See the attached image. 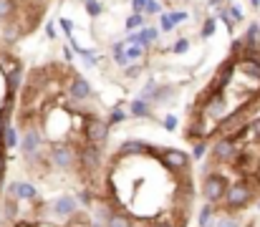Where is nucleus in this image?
<instances>
[{
    "mask_svg": "<svg viewBox=\"0 0 260 227\" xmlns=\"http://www.w3.org/2000/svg\"><path fill=\"white\" fill-rule=\"evenodd\" d=\"M46 161H48L53 169L69 172V169H74V164H79V149H76L71 142H51Z\"/></svg>",
    "mask_w": 260,
    "mask_h": 227,
    "instance_id": "f257e3e1",
    "label": "nucleus"
},
{
    "mask_svg": "<svg viewBox=\"0 0 260 227\" xmlns=\"http://www.w3.org/2000/svg\"><path fill=\"white\" fill-rule=\"evenodd\" d=\"M253 200H255V192H253V187H250L248 182L228 184V192H225V197H222V202H225V210H228V212H238V210L248 207Z\"/></svg>",
    "mask_w": 260,
    "mask_h": 227,
    "instance_id": "f03ea898",
    "label": "nucleus"
},
{
    "mask_svg": "<svg viewBox=\"0 0 260 227\" xmlns=\"http://www.w3.org/2000/svg\"><path fill=\"white\" fill-rule=\"evenodd\" d=\"M225 192H228V177L225 174L212 172V174L205 177V182H202V197H205V202L217 205V202H222Z\"/></svg>",
    "mask_w": 260,
    "mask_h": 227,
    "instance_id": "7ed1b4c3",
    "label": "nucleus"
},
{
    "mask_svg": "<svg viewBox=\"0 0 260 227\" xmlns=\"http://www.w3.org/2000/svg\"><path fill=\"white\" fill-rule=\"evenodd\" d=\"M84 137H86V144L104 147L109 139V124L99 116H86L84 119Z\"/></svg>",
    "mask_w": 260,
    "mask_h": 227,
    "instance_id": "20e7f679",
    "label": "nucleus"
},
{
    "mask_svg": "<svg viewBox=\"0 0 260 227\" xmlns=\"http://www.w3.org/2000/svg\"><path fill=\"white\" fill-rule=\"evenodd\" d=\"M238 154H240V144H238V139L235 137H220L215 144H212V159H217V161H235L238 159Z\"/></svg>",
    "mask_w": 260,
    "mask_h": 227,
    "instance_id": "39448f33",
    "label": "nucleus"
},
{
    "mask_svg": "<svg viewBox=\"0 0 260 227\" xmlns=\"http://www.w3.org/2000/svg\"><path fill=\"white\" fill-rule=\"evenodd\" d=\"M170 172H184L187 167H189V154H184V151L179 149H159L157 147V154H154Z\"/></svg>",
    "mask_w": 260,
    "mask_h": 227,
    "instance_id": "423d86ee",
    "label": "nucleus"
},
{
    "mask_svg": "<svg viewBox=\"0 0 260 227\" xmlns=\"http://www.w3.org/2000/svg\"><path fill=\"white\" fill-rule=\"evenodd\" d=\"M101 147H93V144H86L84 149H79V167L84 174H93L99 167H101Z\"/></svg>",
    "mask_w": 260,
    "mask_h": 227,
    "instance_id": "0eeeda50",
    "label": "nucleus"
},
{
    "mask_svg": "<svg viewBox=\"0 0 260 227\" xmlns=\"http://www.w3.org/2000/svg\"><path fill=\"white\" fill-rule=\"evenodd\" d=\"M147 154H157V147H152L147 142H139V139H126L116 151V156H121V159H126V156H147Z\"/></svg>",
    "mask_w": 260,
    "mask_h": 227,
    "instance_id": "6e6552de",
    "label": "nucleus"
},
{
    "mask_svg": "<svg viewBox=\"0 0 260 227\" xmlns=\"http://www.w3.org/2000/svg\"><path fill=\"white\" fill-rule=\"evenodd\" d=\"M225 109H228V101H225L222 91H217L215 96H210V99H207L202 116H205V119H217V121H220V119L225 116Z\"/></svg>",
    "mask_w": 260,
    "mask_h": 227,
    "instance_id": "1a4fd4ad",
    "label": "nucleus"
},
{
    "mask_svg": "<svg viewBox=\"0 0 260 227\" xmlns=\"http://www.w3.org/2000/svg\"><path fill=\"white\" fill-rule=\"evenodd\" d=\"M18 147L23 149L25 156L38 154L41 147H43V137H41V132H38V129H25V134H23V139L18 142Z\"/></svg>",
    "mask_w": 260,
    "mask_h": 227,
    "instance_id": "9d476101",
    "label": "nucleus"
},
{
    "mask_svg": "<svg viewBox=\"0 0 260 227\" xmlns=\"http://www.w3.org/2000/svg\"><path fill=\"white\" fill-rule=\"evenodd\" d=\"M51 210H53L56 217H74L76 210H79V200L71 197V194H63V197H58V200L51 205Z\"/></svg>",
    "mask_w": 260,
    "mask_h": 227,
    "instance_id": "9b49d317",
    "label": "nucleus"
},
{
    "mask_svg": "<svg viewBox=\"0 0 260 227\" xmlns=\"http://www.w3.org/2000/svg\"><path fill=\"white\" fill-rule=\"evenodd\" d=\"M69 96L74 101H86V99H91V83H88L84 76H74L71 83H69Z\"/></svg>",
    "mask_w": 260,
    "mask_h": 227,
    "instance_id": "f8f14e48",
    "label": "nucleus"
},
{
    "mask_svg": "<svg viewBox=\"0 0 260 227\" xmlns=\"http://www.w3.org/2000/svg\"><path fill=\"white\" fill-rule=\"evenodd\" d=\"M8 192H10V197H15V200H36V197H38V189H36L33 184H28V182H13V184L8 187Z\"/></svg>",
    "mask_w": 260,
    "mask_h": 227,
    "instance_id": "ddd939ff",
    "label": "nucleus"
},
{
    "mask_svg": "<svg viewBox=\"0 0 260 227\" xmlns=\"http://www.w3.org/2000/svg\"><path fill=\"white\" fill-rule=\"evenodd\" d=\"M174 96H177V88L174 86H157V91H154V96L149 99V104H154V106H167V104H172Z\"/></svg>",
    "mask_w": 260,
    "mask_h": 227,
    "instance_id": "4468645a",
    "label": "nucleus"
},
{
    "mask_svg": "<svg viewBox=\"0 0 260 227\" xmlns=\"http://www.w3.org/2000/svg\"><path fill=\"white\" fill-rule=\"evenodd\" d=\"M104 227H134V220H132L126 212H116V210H111L109 217L104 220Z\"/></svg>",
    "mask_w": 260,
    "mask_h": 227,
    "instance_id": "2eb2a0df",
    "label": "nucleus"
},
{
    "mask_svg": "<svg viewBox=\"0 0 260 227\" xmlns=\"http://www.w3.org/2000/svg\"><path fill=\"white\" fill-rule=\"evenodd\" d=\"M129 114L137 116V119H147V116L152 114V106H149V101H144V99H134V101L129 104Z\"/></svg>",
    "mask_w": 260,
    "mask_h": 227,
    "instance_id": "dca6fc26",
    "label": "nucleus"
},
{
    "mask_svg": "<svg viewBox=\"0 0 260 227\" xmlns=\"http://www.w3.org/2000/svg\"><path fill=\"white\" fill-rule=\"evenodd\" d=\"M142 56H144V48H142L139 43H126V41H124V58H126L129 63L139 61Z\"/></svg>",
    "mask_w": 260,
    "mask_h": 227,
    "instance_id": "f3484780",
    "label": "nucleus"
},
{
    "mask_svg": "<svg viewBox=\"0 0 260 227\" xmlns=\"http://www.w3.org/2000/svg\"><path fill=\"white\" fill-rule=\"evenodd\" d=\"M233 69H235V61H228V63H222V66H220V74H217V86H220V88L230 83V78H233Z\"/></svg>",
    "mask_w": 260,
    "mask_h": 227,
    "instance_id": "a211bd4d",
    "label": "nucleus"
},
{
    "mask_svg": "<svg viewBox=\"0 0 260 227\" xmlns=\"http://www.w3.org/2000/svg\"><path fill=\"white\" fill-rule=\"evenodd\" d=\"M212 217H215V207L207 202V205L200 210V217H197V222H200V227H212Z\"/></svg>",
    "mask_w": 260,
    "mask_h": 227,
    "instance_id": "6ab92c4d",
    "label": "nucleus"
},
{
    "mask_svg": "<svg viewBox=\"0 0 260 227\" xmlns=\"http://www.w3.org/2000/svg\"><path fill=\"white\" fill-rule=\"evenodd\" d=\"M243 139H253V142H260V116L255 121H250L248 126H243Z\"/></svg>",
    "mask_w": 260,
    "mask_h": 227,
    "instance_id": "aec40b11",
    "label": "nucleus"
},
{
    "mask_svg": "<svg viewBox=\"0 0 260 227\" xmlns=\"http://www.w3.org/2000/svg\"><path fill=\"white\" fill-rule=\"evenodd\" d=\"M258 41H260V23H250V25H248V33H245V41H243V43H245L248 48H253Z\"/></svg>",
    "mask_w": 260,
    "mask_h": 227,
    "instance_id": "412c9836",
    "label": "nucleus"
},
{
    "mask_svg": "<svg viewBox=\"0 0 260 227\" xmlns=\"http://www.w3.org/2000/svg\"><path fill=\"white\" fill-rule=\"evenodd\" d=\"M3 217H5L8 222H15V217H18V205H15V197H8V200H5Z\"/></svg>",
    "mask_w": 260,
    "mask_h": 227,
    "instance_id": "4be33fe9",
    "label": "nucleus"
},
{
    "mask_svg": "<svg viewBox=\"0 0 260 227\" xmlns=\"http://www.w3.org/2000/svg\"><path fill=\"white\" fill-rule=\"evenodd\" d=\"M15 15V0H0V20H10Z\"/></svg>",
    "mask_w": 260,
    "mask_h": 227,
    "instance_id": "5701e85b",
    "label": "nucleus"
},
{
    "mask_svg": "<svg viewBox=\"0 0 260 227\" xmlns=\"http://www.w3.org/2000/svg\"><path fill=\"white\" fill-rule=\"evenodd\" d=\"M20 78H23V74H20V66H15V69L8 74V91H10V93H15V91H18Z\"/></svg>",
    "mask_w": 260,
    "mask_h": 227,
    "instance_id": "b1692460",
    "label": "nucleus"
},
{
    "mask_svg": "<svg viewBox=\"0 0 260 227\" xmlns=\"http://www.w3.org/2000/svg\"><path fill=\"white\" fill-rule=\"evenodd\" d=\"M121 121H126V111L121 109V106H114L111 109V114H109V126H116V124H121Z\"/></svg>",
    "mask_w": 260,
    "mask_h": 227,
    "instance_id": "393cba45",
    "label": "nucleus"
},
{
    "mask_svg": "<svg viewBox=\"0 0 260 227\" xmlns=\"http://www.w3.org/2000/svg\"><path fill=\"white\" fill-rule=\"evenodd\" d=\"M243 69H245V74L248 76L260 78V63L258 61H253V58H243Z\"/></svg>",
    "mask_w": 260,
    "mask_h": 227,
    "instance_id": "a878e982",
    "label": "nucleus"
},
{
    "mask_svg": "<svg viewBox=\"0 0 260 227\" xmlns=\"http://www.w3.org/2000/svg\"><path fill=\"white\" fill-rule=\"evenodd\" d=\"M157 86H159V83H157L154 78H149V81H147V86L142 88V93H139V99H144V101H149V99L154 96V91H157Z\"/></svg>",
    "mask_w": 260,
    "mask_h": 227,
    "instance_id": "bb28decb",
    "label": "nucleus"
},
{
    "mask_svg": "<svg viewBox=\"0 0 260 227\" xmlns=\"http://www.w3.org/2000/svg\"><path fill=\"white\" fill-rule=\"evenodd\" d=\"M142 23H144V15H142V13H134V15L126 18V30H134V28H139Z\"/></svg>",
    "mask_w": 260,
    "mask_h": 227,
    "instance_id": "cd10ccee",
    "label": "nucleus"
},
{
    "mask_svg": "<svg viewBox=\"0 0 260 227\" xmlns=\"http://www.w3.org/2000/svg\"><path fill=\"white\" fill-rule=\"evenodd\" d=\"M215 28H217V23H215V18L210 15V18L205 20V25H202V38H210V36L215 33Z\"/></svg>",
    "mask_w": 260,
    "mask_h": 227,
    "instance_id": "c85d7f7f",
    "label": "nucleus"
},
{
    "mask_svg": "<svg viewBox=\"0 0 260 227\" xmlns=\"http://www.w3.org/2000/svg\"><path fill=\"white\" fill-rule=\"evenodd\" d=\"M205 149H207L205 139H194V142H192V156H194V159H200V156L205 154Z\"/></svg>",
    "mask_w": 260,
    "mask_h": 227,
    "instance_id": "c756f323",
    "label": "nucleus"
},
{
    "mask_svg": "<svg viewBox=\"0 0 260 227\" xmlns=\"http://www.w3.org/2000/svg\"><path fill=\"white\" fill-rule=\"evenodd\" d=\"M167 18H170V23H172V25H179V23H184L189 15H187L184 10H177V13H167Z\"/></svg>",
    "mask_w": 260,
    "mask_h": 227,
    "instance_id": "7c9ffc66",
    "label": "nucleus"
},
{
    "mask_svg": "<svg viewBox=\"0 0 260 227\" xmlns=\"http://www.w3.org/2000/svg\"><path fill=\"white\" fill-rule=\"evenodd\" d=\"M84 5H86V13H88V15H101V10H104L99 0H86Z\"/></svg>",
    "mask_w": 260,
    "mask_h": 227,
    "instance_id": "2f4dec72",
    "label": "nucleus"
},
{
    "mask_svg": "<svg viewBox=\"0 0 260 227\" xmlns=\"http://www.w3.org/2000/svg\"><path fill=\"white\" fill-rule=\"evenodd\" d=\"M225 13L230 15V20H233V23H240V20H243V10H240L238 5H230V8L225 10Z\"/></svg>",
    "mask_w": 260,
    "mask_h": 227,
    "instance_id": "473e14b6",
    "label": "nucleus"
},
{
    "mask_svg": "<svg viewBox=\"0 0 260 227\" xmlns=\"http://www.w3.org/2000/svg\"><path fill=\"white\" fill-rule=\"evenodd\" d=\"M215 227H243V225H240V220H238V217H220Z\"/></svg>",
    "mask_w": 260,
    "mask_h": 227,
    "instance_id": "72a5a7b5",
    "label": "nucleus"
},
{
    "mask_svg": "<svg viewBox=\"0 0 260 227\" xmlns=\"http://www.w3.org/2000/svg\"><path fill=\"white\" fill-rule=\"evenodd\" d=\"M162 126H165L167 132H174V129H177V116H174V114H167L165 121H162Z\"/></svg>",
    "mask_w": 260,
    "mask_h": 227,
    "instance_id": "f704fd0d",
    "label": "nucleus"
},
{
    "mask_svg": "<svg viewBox=\"0 0 260 227\" xmlns=\"http://www.w3.org/2000/svg\"><path fill=\"white\" fill-rule=\"evenodd\" d=\"M144 10H147V13H162V5H159L157 0H147V3H144Z\"/></svg>",
    "mask_w": 260,
    "mask_h": 227,
    "instance_id": "c9c22d12",
    "label": "nucleus"
},
{
    "mask_svg": "<svg viewBox=\"0 0 260 227\" xmlns=\"http://www.w3.org/2000/svg\"><path fill=\"white\" fill-rule=\"evenodd\" d=\"M139 74H142V66H124V76L126 78H137Z\"/></svg>",
    "mask_w": 260,
    "mask_h": 227,
    "instance_id": "e433bc0d",
    "label": "nucleus"
},
{
    "mask_svg": "<svg viewBox=\"0 0 260 227\" xmlns=\"http://www.w3.org/2000/svg\"><path fill=\"white\" fill-rule=\"evenodd\" d=\"M76 200H79L81 205H91V202H93V194H91L88 189H84V192H79V194H76Z\"/></svg>",
    "mask_w": 260,
    "mask_h": 227,
    "instance_id": "4c0bfd02",
    "label": "nucleus"
},
{
    "mask_svg": "<svg viewBox=\"0 0 260 227\" xmlns=\"http://www.w3.org/2000/svg\"><path fill=\"white\" fill-rule=\"evenodd\" d=\"M187 48H189V43H187V41H184V38H182V41H177V43H174V53H184V51H187Z\"/></svg>",
    "mask_w": 260,
    "mask_h": 227,
    "instance_id": "58836bf2",
    "label": "nucleus"
},
{
    "mask_svg": "<svg viewBox=\"0 0 260 227\" xmlns=\"http://www.w3.org/2000/svg\"><path fill=\"white\" fill-rule=\"evenodd\" d=\"M46 33H48V38H56V36H58V30H56V25H53L51 20L46 23Z\"/></svg>",
    "mask_w": 260,
    "mask_h": 227,
    "instance_id": "ea45409f",
    "label": "nucleus"
},
{
    "mask_svg": "<svg viewBox=\"0 0 260 227\" xmlns=\"http://www.w3.org/2000/svg\"><path fill=\"white\" fill-rule=\"evenodd\" d=\"M172 28H174V25L170 23V18H167V13H165V15H162V30H167V33H170Z\"/></svg>",
    "mask_w": 260,
    "mask_h": 227,
    "instance_id": "a19ab883",
    "label": "nucleus"
},
{
    "mask_svg": "<svg viewBox=\"0 0 260 227\" xmlns=\"http://www.w3.org/2000/svg\"><path fill=\"white\" fill-rule=\"evenodd\" d=\"M5 38H8V41H15V38H18V30H15V28H5Z\"/></svg>",
    "mask_w": 260,
    "mask_h": 227,
    "instance_id": "79ce46f5",
    "label": "nucleus"
},
{
    "mask_svg": "<svg viewBox=\"0 0 260 227\" xmlns=\"http://www.w3.org/2000/svg\"><path fill=\"white\" fill-rule=\"evenodd\" d=\"M144 3H147V0H132V5H134V10H137V13H139V10H144Z\"/></svg>",
    "mask_w": 260,
    "mask_h": 227,
    "instance_id": "37998d69",
    "label": "nucleus"
},
{
    "mask_svg": "<svg viewBox=\"0 0 260 227\" xmlns=\"http://www.w3.org/2000/svg\"><path fill=\"white\" fill-rule=\"evenodd\" d=\"M61 28H63L66 33H71V30H74V25H71V20H61Z\"/></svg>",
    "mask_w": 260,
    "mask_h": 227,
    "instance_id": "c03bdc74",
    "label": "nucleus"
},
{
    "mask_svg": "<svg viewBox=\"0 0 260 227\" xmlns=\"http://www.w3.org/2000/svg\"><path fill=\"white\" fill-rule=\"evenodd\" d=\"M243 46H245L243 41H235V43H233V53H240V51H243Z\"/></svg>",
    "mask_w": 260,
    "mask_h": 227,
    "instance_id": "a18cd8bd",
    "label": "nucleus"
},
{
    "mask_svg": "<svg viewBox=\"0 0 260 227\" xmlns=\"http://www.w3.org/2000/svg\"><path fill=\"white\" fill-rule=\"evenodd\" d=\"M154 227H174V225H172V222H157Z\"/></svg>",
    "mask_w": 260,
    "mask_h": 227,
    "instance_id": "49530a36",
    "label": "nucleus"
},
{
    "mask_svg": "<svg viewBox=\"0 0 260 227\" xmlns=\"http://www.w3.org/2000/svg\"><path fill=\"white\" fill-rule=\"evenodd\" d=\"M250 5H253V8H260V0H250Z\"/></svg>",
    "mask_w": 260,
    "mask_h": 227,
    "instance_id": "de8ad7c7",
    "label": "nucleus"
},
{
    "mask_svg": "<svg viewBox=\"0 0 260 227\" xmlns=\"http://www.w3.org/2000/svg\"><path fill=\"white\" fill-rule=\"evenodd\" d=\"M258 210H260V202H258Z\"/></svg>",
    "mask_w": 260,
    "mask_h": 227,
    "instance_id": "09e8293b",
    "label": "nucleus"
}]
</instances>
